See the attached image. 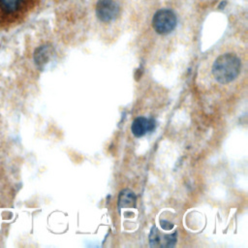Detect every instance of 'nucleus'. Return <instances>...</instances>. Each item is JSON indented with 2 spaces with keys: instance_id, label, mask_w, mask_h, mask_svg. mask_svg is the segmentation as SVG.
I'll list each match as a JSON object with an SVG mask.
<instances>
[{
  "instance_id": "1",
  "label": "nucleus",
  "mask_w": 248,
  "mask_h": 248,
  "mask_svg": "<svg viewBox=\"0 0 248 248\" xmlns=\"http://www.w3.org/2000/svg\"><path fill=\"white\" fill-rule=\"evenodd\" d=\"M203 85L227 90L236 85L246 73V53L242 46L224 44L203 61L200 70Z\"/></svg>"
},
{
  "instance_id": "2",
  "label": "nucleus",
  "mask_w": 248,
  "mask_h": 248,
  "mask_svg": "<svg viewBox=\"0 0 248 248\" xmlns=\"http://www.w3.org/2000/svg\"><path fill=\"white\" fill-rule=\"evenodd\" d=\"M177 25V16L170 9L158 10L152 17L153 30L159 35L170 34Z\"/></svg>"
},
{
  "instance_id": "3",
  "label": "nucleus",
  "mask_w": 248,
  "mask_h": 248,
  "mask_svg": "<svg viewBox=\"0 0 248 248\" xmlns=\"http://www.w3.org/2000/svg\"><path fill=\"white\" fill-rule=\"evenodd\" d=\"M121 13V8L116 0H98L95 6V15L102 23H110L116 20Z\"/></svg>"
},
{
  "instance_id": "4",
  "label": "nucleus",
  "mask_w": 248,
  "mask_h": 248,
  "mask_svg": "<svg viewBox=\"0 0 248 248\" xmlns=\"http://www.w3.org/2000/svg\"><path fill=\"white\" fill-rule=\"evenodd\" d=\"M154 128H155V121L153 119L139 116L133 121L131 126V131L135 137L140 138L144 136L146 133L152 131Z\"/></svg>"
},
{
  "instance_id": "5",
  "label": "nucleus",
  "mask_w": 248,
  "mask_h": 248,
  "mask_svg": "<svg viewBox=\"0 0 248 248\" xmlns=\"http://www.w3.org/2000/svg\"><path fill=\"white\" fill-rule=\"evenodd\" d=\"M25 0H0V10L6 15L17 13L24 5Z\"/></svg>"
},
{
  "instance_id": "6",
  "label": "nucleus",
  "mask_w": 248,
  "mask_h": 248,
  "mask_svg": "<svg viewBox=\"0 0 248 248\" xmlns=\"http://www.w3.org/2000/svg\"><path fill=\"white\" fill-rule=\"evenodd\" d=\"M135 205H136L135 194L129 189L123 190L119 195L118 206L121 208V207H132V206L135 207Z\"/></svg>"
},
{
  "instance_id": "7",
  "label": "nucleus",
  "mask_w": 248,
  "mask_h": 248,
  "mask_svg": "<svg viewBox=\"0 0 248 248\" xmlns=\"http://www.w3.org/2000/svg\"><path fill=\"white\" fill-rule=\"evenodd\" d=\"M153 229H154V228H153ZM151 234H152V235H154V237L150 235V241H151V243H152V242H155V243H153V244H152V246H156L157 242L161 239V238L159 237V235L157 234V232H156V229L152 230ZM163 240L167 241L168 246H172V245H173V243H174V241L176 240V232H174L172 235H164ZM163 240H162V241H163Z\"/></svg>"
}]
</instances>
